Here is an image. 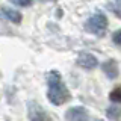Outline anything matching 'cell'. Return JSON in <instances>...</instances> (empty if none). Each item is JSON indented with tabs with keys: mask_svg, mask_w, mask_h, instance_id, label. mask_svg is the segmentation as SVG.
Masks as SVG:
<instances>
[{
	"mask_svg": "<svg viewBox=\"0 0 121 121\" xmlns=\"http://www.w3.org/2000/svg\"><path fill=\"white\" fill-rule=\"evenodd\" d=\"M27 117L32 121H41V120H48L50 117L44 112V109L41 108L35 101H29L27 103Z\"/></svg>",
	"mask_w": 121,
	"mask_h": 121,
	"instance_id": "3957f363",
	"label": "cell"
},
{
	"mask_svg": "<svg viewBox=\"0 0 121 121\" xmlns=\"http://www.w3.org/2000/svg\"><path fill=\"white\" fill-rule=\"evenodd\" d=\"M109 98H111L112 101H115V103H120L121 101V86L113 88L111 92H109Z\"/></svg>",
	"mask_w": 121,
	"mask_h": 121,
	"instance_id": "9c48e42d",
	"label": "cell"
},
{
	"mask_svg": "<svg viewBox=\"0 0 121 121\" xmlns=\"http://www.w3.org/2000/svg\"><path fill=\"white\" fill-rule=\"evenodd\" d=\"M65 118L68 121H80V120H88L89 113L83 106H74V108H70L65 112Z\"/></svg>",
	"mask_w": 121,
	"mask_h": 121,
	"instance_id": "5b68a950",
	"label": "cell"
},
{
	"mask_svg": "<svg viewBox=\"0 0 121 121\" xmlns=\"http://www.w3.org/2000/svg\"><path fill=\"white\" fill-rule=\"evenodd\" d=\"M112 41H113L117 45H121V29L115 30V32L112 33Z\"/></svg>",
	"mask_w": 121,
	"mask_h": 121,
	"instance_id": "7c38bea8",
	"label": "cell"
},
{
	"mask_svg": "<svg viewBox=\"0 0 121 121\" xmlns=\"http://www.w3.org/2000/svg\"><path fill=\"white\" fill-rule=\"evenodd\" d=\"M41 2H56V0H41Z\"/></svg>",
	"mask_w": 121,
	"mask_h": 121,
	"instance_id": "4fadbf2b",
	"label": "cell"
},
{
	"mask_svg": "<svg viewBox=\"0 0 121 121\" xmlns=\"http://www.w3.org/2000/svg\"><path fill=\"white\" fill-rule=\"evenodd\" d=\"M11 2L14 3V5H17V6H23V8H26V6H30L33 3V0H11Z\"/></svg>",
	"mask_w": 121,
	"mask_h": 121,
	"instance_id": "8fae6325",
	"label": "cell"
},
{
	"mask_svg": "<svg viewBox=\"0 0 121 121\" xmlns=\"http://www.w3.org/2000/svg\"><path fill=\"white\" fill-rule=\"evenodd\" d=\"M106 117L109 120H120L121 118V108L120 106H109L106 109Z\"/></svg>",
	"mask_w": 121,
	"mask_h": 121,
	"instance_id": "ba28073f",
	"label": "cell"
},
{
	"mask_svg": "<svg viewBox=\"0 0 121 121\" xmlns=\"http://www.w3.org/2000/svg\"><path fill=\"white\" fill-rule=\"evenodd\" d=\"M85 29L89 33H94L97 36H103L108 29V18L104 14H95L85 23Z\"/></svg>",
	"mask_w": 121,
	"mask_h": 121,
	"instance_id": "7a4b0ae2",
	"label": "cell"
},
{
	"mask_svg": "<svg viewBox=\"0 0 121 121\" xmlns=\"http://www.w3.org/2000/svg\"><path fill=\"white\" fill-rule=\"evenodd\" d=\"M2 12L8 17V20L12 21V23H15V24L21 23V20H23L21 14L18 12V11H15V9H11V8H2Z\"/></svg>",
	"mask_w": 121,
	"mask_h": 121,
	"instance_id": "52a82bcc",
	"label": "cell"
},
{
	"mask_svg": "<svg viewBox=\"0 0 121 121\" xmlns=\"http://www.w3.org/2000/svg\"><path fill=\"white\" fill-rule=\"evenodd\" d=\"M108 8H109V9H112L113 12H115L117 17H120V18H121V0H115V2L109 3Z\"/></svg>",
	"mask_w": 121,
	"mask_h": 121,
	"instance_id": "30bf717a",
	"label": "cell"
},
{
	"mask_svg": "<svg viewBox=\"0 0 121 121\" xmlns=\"http://www.w3.org/2000/svg\"><path fill=\"white\" fill-rule=\"evenodd\" d=\"M101 70H103V73L108 76L109 79H115V77H118V73H120L118 64H117L113 59H109V60H106V62L101 64Z\"/></svg>",
	"mask_w": 121,
	"mask_h": 121,
	"instance_id": "8992f818",
	"label": "cell"
},
{
	"mask_svg": "<svg viewBox=\"0 0 121 121\" xmlns=\"http://www.w3.org/2000/svg\"><path fill=\"white\" fill-rule=\"evenodd\" d=\"M76 62L83 70H94V68L98 67L97 58L94 55H91V53H80L77 56V59H76Z\"/></svg>",
	"mask_w": 121,
	"mask_h": 121,
	"instance_id": "277c9868",
	"label": "cell"
},
{
	"mask_svg": "<svg viewBox=\"0 0 121 121\" xmlns=\"http://www.w3.org/2000/svg\"><path fill=\"white\" fill-rule=\"evenodd\" d=\"M47 85H48V91H47V97L48 101L56 106L67 103L68 100L71 98V94L68 88L65 86V83L62 82L60 79V74L58 71H50L47 74Z\"/></svg>",
	"mask_w": 121,
	"mask_h": 121,
	"instance_id": "6da1fadb",
	"label": "cell"
}]
</instances>
